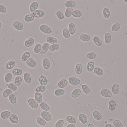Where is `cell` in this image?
<instances>
[{
    "label": "cell",
    "instance_id": "cell-63",
    "mask_svg": "<svg viewBox=\"0 0 127 127\" xmlns=\"http://www.w3.org/2000/svg\"><path fill=\"white\" fill-rule=\"evenodd\" d=\"M2 23L0 21V29H1L2 28Z\"/></svg>",
    "mask_w": 127,
    "mask_h": 127
},
{
    "label": "cell",
    "instance_id": "cell-51",
    "mask_svg": "<svg viewBox=\"0 0 127 127\" xmlns=\"http://www.w3.org/2000/svg\"><path fill=\"white\" fill-rule=\"evenodd\" d=\"M81 88H82V90L85 94H89L90 92V89L87 85L83 84L81 86Z\"/></svg>",
    "mask_w": 127,
    "mask_h": 127
},
{
    "label": "cell",
    "instance_id": "cell-39",
    "mask_svg": "<svg viewBox=\"0 0 127 127\" xmlns=\"http://www.w3.org/2000/svg\"><path fill=\"white\" fill-rule=\"evenodd\" d=\"M60 48V45L59 44H51L50 45L49 50L51 51H56L59 50Z\"/></svg>",
    "mask_w": 127,
    "mask_h": 127
},
{
    "label": "cell",
    "instance_id": "cell-44",
    "mask_svg": "<svg viewBox=\"0 0 127 127\" xmlns=\"http://www.w3.org/2000/svg\"><path fill=\"white\" fill-rule=\"evenodd\" d=\"M103 14L104 17L105 18H108L110 15V12L108 8H105L103 10Z\"/></svg>",
    "mask_w": 127,
    "mask_h": 127
},
{
    "label": "cell",
    "instance_id": "cell-11",
    "mask_svg": "<svg viewBox=\"0 0 127 127\" xmlns=\"http://www.w3.org/2000/svg\"><path fill=\"white\" fill-rule=\"evenodd\" d=\"M38 6H39V4L38 2L36 1H33L30 4L29 9L31 12H33L37 10Z\"/></svg>",
    "mask_w": 127,
    "mask_h": 127
},
{
    "label": "cell",
    "instance_id": "cell-31",
    "mask_svg": "<svg viewBox=\"0 0 127 127\" xmlns=\"http://www.w3.org/2000/svg\"><path fill=\"white\" fill-rule=\"evenodd\" d=\"M22 79L21 76H16L15 78L14 84L17 87H19L22 84Z\"/></svg>",
    "mask_w": 127,
    "mask_h": 127
},
{
    "label": "cell",
    "instance_id": "cell-49",
    "mask_svg": "<svg viewBox=\"0 0 127 127\" xmlns=\"http://www.w3.org/2000/svg\"><path fill=\"white\" fill-rule=\"evenodd\" d=\"M12 93V91L9 89H6L3 92L2 95L4 97H7Z\"/></svg>",
    "mask_w": 127,
    "mask_h": 127
},
{
    "label": "cell",
    "instance_id": "cell-64",
    "mask_svg": "<svg viewBox=\"0 0 127 127\" xmlns=\"http://www.w3.org/2000/svg\"><path fill=\"white\" fill-rule=\"evenodd\" d=\"M125 2H127V0H124Z\"/></svg>",
    "mask_w": 127,
    "mask_h": 127
},
{
    "label": "cell",
    "instance_id": "cell-50",
    "mask_svg": "<svg viewBox=\"0 0 127 127\" xmlns=\"http://www.w3.org/2000/svg\"><path fill=\"white\" fill-rule=\"evenodd\" d=\"M65 94V91L62 89H56L54 92V94L56 96H63Z\"/></svg>",
    "mask_w": 127,
    "mask_h": 127
},
{
    "label": "cell",
    "instance_id": "cell-4",
    "mask_svg": "<svg viewBox=\"0 0 127 127\" xmlns=\"http://www.w3.org/2000/svg\"><path fill=\"white\" fill-rule=\"evenodd\" d=\"M35 40L32 37H30L27 39V40L25 41L24 44L25 47L29 48L33 46L35 43Z\"/></svg>",
    "mask_w": 127,
    "mask_h": 127
},
{
    "label": "cell",
    "instance_id": "cell-52",
    "mask_svg": "<svg viewBox=\"0 0 127 127\" xmlns=\"http://www.w3.org/2000/svg\"><path fill=\"white\" fill-rule=\"evenodd\" d=\"M36 122L38 124L42 126H44L46 124V121L41 117H38L36 119Z\"/></svg>",
    "mask_w": 127,
    "mask_h": 127
},
{
    "label": "cell",
    "instance_id": "cell-23",
    "mask_svg": "<svg viewBox=\"0 0 127 127\" xmlns=\"http://www.w3.org/2000/svg\"><path fill=\"white\" fill-rule=\"evenodd\" d=\"M39 82L41 85H46L48 82L47 78L45 76L41 75L39 77Z\"/></svg>",
    "mask_w": 127,
    "mask_h": 127
},
{
    "label": "cell",
    "instance_id": "cell-14",
    "mask_svg": "<svg viewBox=\"0 0 127 127\" xmlns=\"http://www.w3.org/2000/svg\"><path fill=\"white\" fill-rule=\"evenodd\" d=\"M26 64L27 66L30 68H35L36 65V63L34 59L30 58L26 61Z\"/></svg>",
    "mask_w": 127,
    "mask_h": 127
},
{
    "label": "cell",
    "instance_id": "cell-2",
    "mask_svg": "<svg viewBox=\"0 0 127 127\" xmlns=\"http://www.w3.org/2000/svg\"><path fill=\"white\" fill-rule=\"evenodd\" d=\"M13 26L18 31H22L24 28V25L19 21H16L13 23Z\"/></svg>",
    "mask_w": 127,
    "mask_h": 127
},
{
    "label": "cell",
    "instance_id": "cell-27",
    "mask_svg": "<svg viewBox=\"0 0 127 127\" xmlns=\"http://www.w3.org/2000/svg\"><path fill=\"white\" fill-rule=\"evenodd\" d=\"M95 64L92 61H90L88 63L87 66V69L88 72L93 71L94 68Z\"/></svg>",
    "mask_w": 127,
    "mask_h": 127
},
{
    "label": "cell",
    "instance_id": "cell-62",
    "mask_svg": "<svg viewBox=\"0 0 127 127\" xmlns=\"http://www.w3.org/2000/svg\"><path fill=\"white\" fill-rule=\"evenodd\" d=\"M88 127H95L92 124H89L88 125Z\"/></svg>",
    "mask_w": 127,
    "mask_h": 127
},
{
    "label": "cell",
    "instance_id": "cell-13",
    "mask_svg": "<svg viewBox=\"0 0 127 127\" xmlns=\"http://www.w3.org/2000/svg\"><path fill=\"white\" fill-rule=\"evenodd\" d=\"M68 29L71 35H73L75 34L76 31V25L75 24L73 23H69L68 26Z\"/></svg>",
    "mask_w": 127,
    "mask_h": 127
},
{
    "label": "cell",
    "instance_id": "cell-25",
    "mask_svg": "<svg viewBox=\"0 0 127 127\" xmlns=\"http://www.w3.org/2000/svg\"><path fill=\"white\" fill-rule=\"evenodd\" d=\"M35 18L34 16L32 14H28L24 16V20L27 23H30L34 20Z\"/></svg>",
    "mask_w": 127,
    "mask_h": 127
},
{
    "label": "cell",
    "instance_id": "cell-17",
    "mask_svg": "<svg viewBox=\"0 0 127 127\" xmlns=\"http://www.w3.org/2000/svg\"><path fill=\"white\" fill-rule=\"evenodd\" d=\"M24 80L26 83L30 84L31 82V74L28 72H26L23 75Z\"/></svg>",
    "mask_w": 127,
    "mask_h": 127
},
{
    "label": "cell",
    "instance_id": "cell-32",
    "mask_svg": "<svg viewBox=\"0 0 127 127\" xmlns=\"http://www.w3.org/2000/svg\"><path fill=\"white\" fill-rule=\"evenodd\" d=\"M82 12L80 10H75L73 12L72 15L74 18H79L82 16Z\"/></svg>",
    "mask_w": 127,
    "mask_h": 127
},
{
    "label": "cell",
    "instance_id": "cell-3",
    "mask_svg": "<svg viewBox=\"0 0 127 127\" xmlns=\"http://www.w3.org/2000/svg\"><path fill=\"white\" fill-rule=\"evenodd\" d=\"M27 102L29 106L33 109H36L38 106V103L35 99H34L33 98H29L27 100Z\"/></svg>",
    "mask_w": 127,
    "mask_h": 127
},
{
    "label": "cell",
    "instance_id": "cell-6",
    "mask_svg": "<svg viewBox=\"0 0 127 127\" xmlns=\"http://www.w3.org/2000/svg\"><path fill=\"white\" fill-rule=\"evenodd\" d=\"M69 84L72 85H77L80 83V80L79 79L75 77H71L69 78Z\"/></svg>",
    "mask_w": 127,
    "mask_h": 127
},
{
    "label": "cell",
    "instance_id": "cell-28",
    "mask_svg": "<svg viewBox=\"0 0 127 127\" xmlns=\"http://www.w3.org/2000/svg\"><path fill=\"white\" fill-rule=\"evenodd\" d=\"M22 70L18 68H15L12 70V73L13 75L15 76H19L22 73Z\"/></svg>",
    "mask_w": 127,
    "mask_h": 127
},
{
    "label": "cell",
    "instance_id": "cell-57",
    "mask_svg": "<svg viewBox=\"0 0 127 127\" xmlns=\"http://www.w3.org/2000/svg\"><path fill=\"white\" fill-rule=\"evenodd\" d=\"M113 125L115 127H124L123 124L119 120H115L113 122Z\"/></svg>",
    "mask_w": 127,
    "mask_h": 127
},
{
    "label": "cell",
    "instance_id": "cell-42",
    "mask_svg": "<svg viewBox=\"0 0 127 127\" xmlns=\"http://www.w3.org/2000/svg\"><path fill=\"white\" fill-rule=\"evenodd\" d=\"M62 35L65 38H69L70 37V33H69V29L67 28H65L63 29L62 31Z\"/></svg>",
    "mask_w": 127,
    "mask_h": 127
},
{
    "label": "cell",
    "instance_id": "cell-54",
    "mask_svg": "<svg viewBox=\"0 0 127 127\" xmlns=\"http://www.w3.org/2000/svg\"><path fill=\"white\" fill-rule=\"evenodd\" d=\"M46 89V88L45 86L40 85L36 88L35 90L36 92H39V93H41L45 91Z\"/></svg>",
    "mask_w": 127,
    "mask_h": 127
},
{
    "label": "cell",
    "instance_id": "cell-34",
    "mask_svg": "<svg viewBox=\"0 0 127 127\" xmlns=\"http://www.w3.org/2000/svg\"><path fill=\"white\" fill-rule=\"evenodd\" d=\"M35 99L38 103H42V96L41 94L36 92L34 95Z\"/></svg>",
    "mask_w": 127,
    "mask_h": 127
},
{
    "label": "cell",
    "instance_id": "cell-58",
    "mask_svg": "<svg viewBox=\"0 0 127 127\" xmlns=\"http://www.w3.org/2000/svg\"><path fill=\"white\" fill-rule=\"evenodd\" d=\"M7 11V8L6 6L2 4H0V12L2 14H5Z\"/></svg>",
    "mask_w": 127,
    "mask_h": 127
},
{
    "label": "cell",
    "instance_id": "cell-56",
    "mask_svg": "<svg viewBox=\"0 0 127 127\" xmlns=\"http://www.w3.org/2000/svg\"><path fill=\"white\" fill-rule=\"evenodd\" d=\"M56 15L57 17L59 19L62 20L64 18V15L62 11H58L56 12Z\"/></svg>",
    "mask_w": 127,
    "mask_h": 127
},
{
    "label": "cell",
    "instance_id": "cell-41",
    "mask_svg": "<svg viewBox=\"0 0 127 127\" xmlns=\"http://www.w3.org/2000/svg\"><path fill=\"white\" fill-rule=\"evenodd\" d=\"M13 76L12 73H7L5 75L4 80L6 83L10 82L12 79Z\"/></svg>",
    "mask_w": 127,
    "mask_h": 127
},
{
    "label": "cell",
    "instance_id": "cell-18",
    "mask_svg": "<svg viewBox=\"0 0 127 127\" xmlns=\"http://www.w3.org/2000/svg\"><path fill=\"white\" fill-rule=\"evenodd\" d=\"M83 69V66L81 63H77L76 65L75 71L76 74L79 75L81 74Z\"/></svg>",
    "mask_w": 127,
    "mask_h": 127
},
{
    "label": "cell",
    "instance_id": "cell-43",
    "mask_svg": "<svg viewBox=\"0 0 127 127\" xmlns=\"http://www.w3.org/2000/svg\"><path fill=\"white\" fill-rule=\"evenodd\" d=\"M66 120L68 122L70 123L71 124H75L77 122V120L76 118L71 115L67 116L66 118Z\"/></svg>",
    "mask_w": 127,
    "mask_h": 127
},
{
    "label": "cell",
    "instance_id": "cell-46",
    "mask_svg": "<svg viewBox=\"0 0 127 127\" xmlns=\"http://www.w3.org/2000/svg\"><path fill=\"white\" fill-rule=\"evenodd\" d=\"M109 106L110 110L111 111H113L115 110L116 107V103L115 101L114 100L110 101L109 104Z\"/></svg>",
    "mask_w": 127,
    "mask_h": 127
},
{
    "label": "cell",
    "instance_id": "cell-53",
    "mask_svg": "<svg viewBox=\"0 0 127 127\" xmlns=\"http://www.w3.org/2000/svg\"><path fill=\"white\" fill-rule=\"evenodd\" d=\"M96 54L94 52H90L87 54V58L89 59L93 60L96 58Z\"/></svg>",
    "mask_w": 127,
    "mask_h": 127
},
{
    "label": "cell",
    "instance_id": "cell-20",
    "mask_svg": "<svg viewBox=\"0 0 127 127\" xmlns=\"http://www.w3.org/2000/svg\"><path fill=\"white\" fill-rule=\"evenodd\" d=\"M81 93V90L80 89H76L73 90L71 94V96L73 98H77L78 97Z\"/></svg>",
    "mask_w": 127,
    "mask_h": 127
},
{
    "label": "cell",
    "instance_id": "cell-5",
    "mask_svg": "<svg viewBox=\"0 0 127 127\" xmlns=\"http://www.w3.org/2000/svg\"><path fill=\"white\" fill-rule=\"evenodd\" d=\"M41 115L43 119L47 122L50 121L51 119V115L50 113L47 111H42L41 113Z\"/></svg>",
    "mask_w": 127,
    "mask_h": 127
},
{
    "label": "cell",
    "instance_id": "cell-22",
    "mask_svg": "<svg viewBox=\"0 0 127 127\" xmlns=\"http://www.w3.org/2000/svg\"><path fill=\"white\" fill-rule=\"evenodd\" d=\"M79 119L80 121L83 124H86L87 122V117L86 115L84 114H80L79 116Z\"/></svg>",
    "mask_w": 127,
    "mask_h": 127
},
{
    "label": "cell",
    "instance_id": "cell-1",
    "mask_svg": "<svg viewBox=\"0 0 127 127\" xmlns=\"http://www.w3.org/2000/svg\"><path fill=\"white\" fill-rule=\"evenodd\" d=\"M40 30L41 32L45 34H51L52 32L51 28L47 25L42 24L40 26Z\"/></svg>",
    "mask_w": 127,
    "mask_h": 127
},
{
    "label": "cell",
    "instance_id": "cell-30",
    "mask_svg": "<svg viewBox=\"0 0 127 127\" xmlns=\"http://www.w3.org/2000/svg\"><path fill=\"white\" fill-rule=\"evenodd\" d=\"M76 2L73 0H68L67 2H65V6L67 8H72L76 6Z\"/></svg>",
    "mask_w": 127,
    "mask_h": 127
},
{
    "label": "cell",
    "instance_id": "cell-16",
    "mask_svg": "<svg viewBox=\"0 0 127 127\" xmlns=\"http://www.w3.org/2000/svg\"><path fill=\"white\" fill-rule=\"evenodd\" d=\"M93 42L95 45L97 46H102L103 42L101 39L98 36H95L93 37Z\"/></svg>",
    "mask_w": 127,
    "mask_h": 127
},
{
    "label": "cell",
    "instance_id": "cell-26",
    "mask_svg": "<svg viewBox=\"0 0 127 127\" xmlns=\"http://www.w3.org/2000/svg\"><path fill=\"white\" fill-rule=\"evenodd\" d=\"M95 74L98 76H102L103 75V70L101 68L98 67H96L93 70Z\"/></svg>",
    "mask_w": 127,
    "mask_h": 127
},
{
    "label": "cell",
    "instance_id": "cell-37",
    "mask_svg": "<svg viewBox=\"0 0 127 127\" xmlns=\"http://www.w3.org/2000/svg\"><path fill=\"white\" fill-rule=\"evenodd\" d=\"M112 92L113 94L115 95L118 94L119 92V89H120L119 86L117 84H114L112 86Z\"/></svg>",
    "mask_w": 127,
    "mask_h": 127
},
{
    "label": "cell",
    "instance_id": "cell-9",
    "mask_svg": "<svg viewBox=\"0 0 127 127\" xmlns=\"http://www.w3.org/2000/svg\"><path fill=\"white\" fill-rule=\"evenodd\" d=\"M16 65V62L14 60H12L7 62L6 65V68L7 70H11Z\"/></svg>",
    "mask_w": 127,
    "mask_h": 127
},
{
    "label": "cell",
    "instance_id": "cell-7",
    "mask_svg": "<svg viewBox=\"0 0 127 127\" xmlns=\"http://www.w3.org/2000/svg\"><path fill=\"white\" fill-rule=\"evenodd\" d=\"M32 14L36 18H41L44 17L45 15L44 12L43 11L40 9H37L32 13Z\"/></svg>",
    "mask_w": 127,
    "mask_h": 127
},
{
    "label": "cell",
    "instance_id": "cell-55",
    "mask_svg": "<svg viewBox=\"0 0 127 127\" xmlns=\"http://www.w3.org/2000/svg\"><path fill=\"white\" fill-rule=\"evenodd\" d=\"M120 24L119 23H116L112 27V30L113 32L117 31L118 30H119L120 27Z\"/></svg>",
    "mask_w": 127,
    "mask_h": 127
},
{
    "label": "cell",
    "instance_id": "cell-38",
    "mask_svg": "<svg viewBox=\"0 0 127 127\" xmlns=\"http://www.w3.org/2000/svg\"><path fill=\"white\" fill-rule=\"evenodd\" d=\"M93 116L95 119L99 121L102 119V115L100 113L97 111H94L93 114Z\"/></svg>",
    "mask_w": 127,
    "mask_h": 127
},
{
    "label": "cell",
    "instance_id": "cell-40",
    "mask_svg": "<svg viewBox=\"0 0 127 127\" xmlns=\"http://www.w3.org/2000/svg\"><path fill=\"white\" fill-rule=\"evenodd\" d=\"M73 9L72 8H67L65 11V16L67 18H69L71 17L73 12Z\"/></svg>",
    "mask_w": 127,
    "mask_h": 127
},
{
    "label": "cell",
    "instance_id": "cell-60",
    "mask_svg": "<svg viewBox=\"0 0 127 127\" xmlns=\"http://www.w3.org/2000/svg\"><path fill=\"white\" fill-rule=\"evenodd\" d=\"M66 127H76L75 124H70L67 126Z\"/></svg>",
    "mask_w": 127,
    "mask_h": 127
},
{
    "label": "cell",
    "instance_id": "cell-29",
    "mask_svg": "<svg viewBox=\"0 0 127 127\" xmlns=\"http://www.w3.org/2000/svg\"><path fill=\"white\" fill-rule=\"evenodd\" d=\"M9 120L13 124L17 123L19 122V119L17 115L12 114L9 117Z\"/></svg>",
    "mask_w": 127,
    "mask_h": 127
},
{
    "label": "cell",
    "instance_id": "cell-36",
    "mask_svg": "<svg viewBox=\"0 0 127 127\" xmlns=\"http://www.w3.org/2000/svg\"><path fill=\"white\" fill-rule=\"evenodd\" d=\"M8 99L10 103L12 104H15L16 103V98L15 95L14 94H11L8 96Z\"/></svg>",
    "mask_w": 127,
    "mask_h": 127
},
{
    "label": "cell",
    "instance_id": "cell-24",
    "mask_svg": "<svg viewBox=\"0 0 127 127\" xmlns=\"http://www.w3.org/2000/svg\"><path fill=\"white\" fill-rule=\"evenodd\" d=\"M11 115V112L8 110H5L2 112L0 114V116L2 119H6L9 118Z\"/></svg>",
    "mask_w": 127,
    "mask_h": 127
},
{
    "label": "cell",
    "instance_id": "cell-47",
    "mask_svg": "<svg viewBox=\"0 0 127 127\" xmlns=\"http://www.w3.org/2000/svg\"><path fill=\"white\" fill-rule=\"evenodd\" d=\"M6 85L8 88V89H11L12 91H16L17 90L18 87L14 83H11L6 84Z\"/></svg>",
    "mask_w": 127,
    "mask_h": 127
},
{
    "label": "cell",
    "instance_id": "cell-48",
    "mask_svg": "<svg viewBox=\"0 0 127 127\" xmlns=\"http://www.w3.org/2000/svg\"><path fill=\"white\" fill-rule=\"evenodd\" d=\"M40 107L43 110L45 111H48L50 109V107L46 103L42 102L40 104Z\"/></svg>",
    "mask_w": 127,
    "mask_h": 127
},
{
    "label": "cell",
    "instance_id": "cell-33",
    "mask_svg": "<svg viewBox=\"0 0 127 127\" xmlns=\"http://www.w3.org/2000/svg\"><path fill=\"white\" fill-rule=\"evenodd\" d=\"M50 45L48 42H45L44 43L42 47L41 52L42 54H45L47 52L48 50L50 48Z\"/></svg>",
    "mask_w": 127,
    "mask_h": 127
},
{
    "label": "cell",
    "instance_id": "cell-8",
    "mask_svg": "<svg viewBox=\"0 0 127 127\" xmlns=\"http://www.w3.org/2000/svg\"><path fill=\"white\" fill-rule=\"evenodd\" d=\"M42 66L46 70H48L50 67V62L47 58H45L42 61Z\"/></svg>",
    "mask_w": 127,
    "mask_h": 127
},
{
    "label": "cell",
    "instance_id": "cell-61",
    "mask_svg": "<svg viewBox=\"0 0 127 127\" xmlns=\"http://www.w3.org/2000/svg\"><path fill=\"white\" fill-rule=\"evenodd\" d=\"M105 127H115V126L111 124H108L105 125Z\"/></svg>",
    "mask_w": 127,
    "mask_h": 127
},
{
    "label": "cell",
    "instance_id": "cell-10",
    "mask_svg": "<svg viewBox=\"0 0 127 127\" xmlns=\"http://www.w3.org/2000/svg\"><path fill=\"white\" fill-rule=\"evenodd\" d=\"M101 96L105 97H110L112 96V93L110 90L107 89H103L100 91Z\"/></svg>",
    "mask_w": 127,
    "mask_h": 127
},
{
    "label": "cell",
    "instance_id": "cell-19",
    "mask_svg": "<svg viewBox=\"0 0 127 127\" xmlns=\"http://www.w3.org/2000/svg\"><path fill=\"white\" fill-rule=\"evenodd\" d=\"M81 40L84 42H88L90 40V36L87 34H80L79 36Z\"/></svg>",
    "mask_w": 127,
    "mask_h": 127
},
{
    "label": "cell",
    "instance_id": "cell-35",
    "mask_svg": "<svg viewBox=\"0 0 127 127\" xmlns=\"http://www.w3.org/2000/svg\"><path fill=\"white\" fill-rule=\"evenodd\" d=\"M111 35L110 33H106L105 34L104 37V41L105 44H109L111 41Z\"/></svg>",
    "mask_w": 127,
    "mask_h": 127
},
{
    "label": "cell",
    "instance_id": "cell-12",
    "mask_svg": "<svg viewBox=\"0 0 127 127\" xmlns=\"http://www.w3.org/2000/svg\"><path fill=\"white\" fill-rule=\"evenodd\" d=\"M31 57V53L29 51H25L23 53L21 57V61L22 62H26Z\"/></svg>",
    "mask_w": 127,
    "mask_h": 127
},
{
    "label": "cell",
    "instance_id": "cell-45",
    "mask_svg": "<svg viewBox=\"0 0 127 127\" xmlns=\"http://www.w3.org/2000/svg\"><path fill=\"white\" fill-rule=\"evenodd\" d=\"M42 46L40 44H36L33 48V51L36 54H38L41 52L42 50Z\"/></svg>",
    "mask_w": 127,
    "mask_h": 127
},
{
    "label": "cell",
    "instance_id": "cell-59",
    "mask_svg": "<svg viewBox=\"0 0 127 127\" xmlns=\"http://www.w3.org/2000/svg\"><path fill=\"white\" fill-rule=\"evenodd\" d=\"M64 124V121L62 120H59L55 124V127H62Z\"/></svg>",
    "mask_w": 127,
    "mask_h": 127
},
{
    "label": "cell",
    "instance_id": "cell-21",
    "mask_svg": "<svg viewBox=\"0 0 127 127\" xmlns=\"http://www.w3.org/2000/svg\"><path fill=\"white\" fill-rule=\"evenodd\" d=\"M68 81L65 79H61L59 82L58 84V87L60 89H63L68 85Z\"/></svg>",
    "mask_w": 127,
    "mask_h": 127
},
{
    "label": "cell",
    "instance_id": "cell-15",
    "mask_svg": "<svg viewBox=\"0 0 127 127\" xmlns=\"http://www.w3.org/2000/svg\"><path fill=\"white\" fill-rule=\"evenodd\" d=\"M46 41L49 44H55L58 43V40L55 37L52 36H48L46 38Z\"/></svg>",
    "mask_w": 127,
    "mask_h": 127
}]
</instances>
